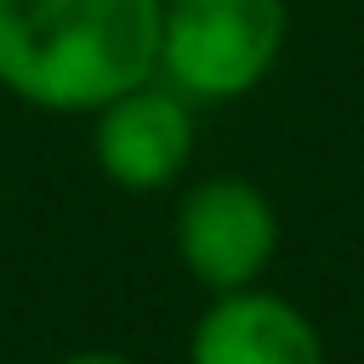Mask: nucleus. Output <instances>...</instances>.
<instances>
[{"label":"nucleus","instance_id":"obj_1","mask_svg":"<svg viewBox=\"0 0 364 364\" xmlns=\"http://www.w3.org/2000/svg\"><path fill=\"white\" fill-rule=\"evenodd\" d=\"M165 0H0V85L51 114H97L159 74Z\"/></svg>","mask_w":364,"mask_h":364},{"label":"nucleus","instance_id":"obj_2","mask_svg":"<svg viewBox=\"0 0 364 364\" xmlns=\"http://www.w3.org/2000/svg\"><path fill=\"white\" fill-rule=\"evenodd\" d=\"M284 23V0H165L159 80L188 102H233L279 63Z\"/></svg>","mask_w":364,"mask_h":364},{"label":"nucleus","instance_id":"obj_3","mask_svg":"<svg viewBox=\"0 0 364 364\" xmlns=\"http://www.w3.org/2000/svg\"><path fill=\"white\" fill-rule=\"evenodd\" d=\"M279 250V216L245 176H205L176 205V256L205 290H245Z\"/></svg>","mask_w":364,"mask_h":364},{"label":"nucleus","instance_id":"obj_4","mask_svg":"<svg viewBox=\"0 0 364 364\" xmlns=\"http://www.w3.org/2000/svg\"><path fill=\"white\" fill-rule=\"evenodd\" d=\"M91 154H97V171L125 193L171 188L193 159V108H188V97L176 85H165L159 74L119 91L114 102L97 108Z\"/></svg>","mask_w":364,"mask_h":364},{"label":"nucleus","instance_id":"obj_5","mask_svg":"<svg viewBox=\"0 0 364 364\" xmlns=\"http://www.w3.org/2000/svg\"><path fill=\"white\" fill-rule=\"evenodd\" d=\"M188 364H324L313 318L273 290H222L188 336Z\"/></svg>","mask_w":364,"mask_h":364},{"label":"nucleus","instance_id":"obj_6","mask_svg":"<svg viewBox=\"0 0 364 364\" xmlns=\"http://www.w3.org/2000/svg\"><path fill=\"white\" fill-rule=\"evenodd\" d=\"M57 364H131V358H125V353H102V347H97V353H68V358H57Z\"/></svg>","mask_w":364,"mask_h":364}]
</instances>
